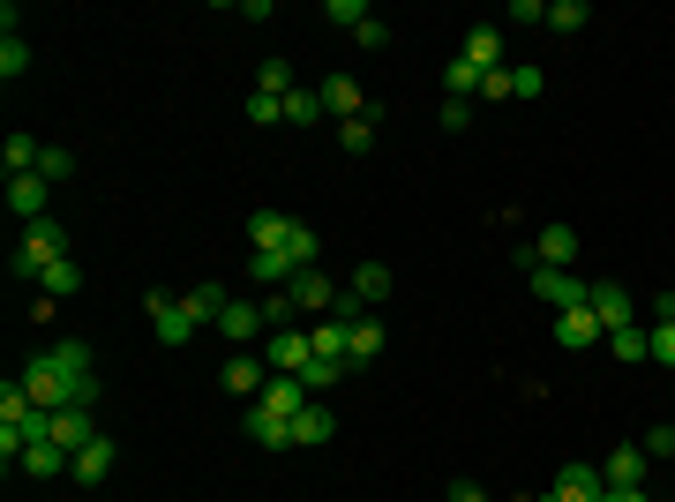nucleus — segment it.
Masks as SVG:
<instances>
[{"label": "nucleus", "instance_id": "72a5a7b5", "mask_svg": "<svg viewBox=\"0 0 675 502\" xmlns=\"http://www.w3.org/2000/svg\"><path fill=\"white\" fill-rule=\"evenodd\" d=\"M586 23H593L586 0H549V31L555 38H571V31H586Z\"/></svg>", "mask_w": 675, "mask_h": 502}, {"label": "nucleus", "instance_id": "39448f33", "mask_svg": "<svg viewBox=\"0 0 675 502\" xmlns=\"http://www.w3.org/2000/svg\"><path fill=\"white\" fill-rule=\"evenodd\" d=\"M151 331H158V345H188L203 323L180 308V293H151Z\"/></svg>", "mask_w": 675, "mask_h": 502}, {"label": "nucleus", "instance_id": "412c9836", "mask_svg": "<svg viewBox=\"0 0 675 502\" xmlns=\"http://www.w3.org/2000/svg\"><path fill=\"white\" fill-rule=\"evenodd\" d=\"M248 443L255 450H294V420L263 413V405H248Z\"/></svg>", "mask_w": 675, "mask_h": 502}, {"label": "nucleus", "instance_id": "393cba45", "mask_svg": "<svg viewBox=\"0 0 675 502\" xmlns=\"http://www.w3.org/2000/svg\"><path fill=\"white\" fill-rule=\"evenodd\" d=\"M345 286L361 293V308H383V300H390V263H361Z\"/></svg>", "mask_w": 675, "mask_h": 502}, {"label": "nucleus", "instance_id": "9d476101", "mask_svg": "<svg viewBox=\"0 0 675 502\" xmlns=\"http://www.w3.org/2000/svg\"><path fill=\"white\" fill-rule=\"evenodd\" d=\"M323 113H331V121H361V113H376V105H368V90L353 83V76H323Z\"/></svg>", "mask_w": 675, "mask_h": 502}, {"label": "nucleus", "instance_id": "58836bf2", "mask_svg": "<svg viewBox=\"0 0 675 502\" xmlns=\"http://www.w3.org/2000/svg\"><path fill=\"white\" fill-rule=\"evenodd\" d=\"M294 315H300V308H294V293H286V286L263 300V323H270V331H294Z\"/></svg>", "mask_w": 675, "mask_h": 502}, {"label": "nucleus", "instance_id": "c85d7f7f", "mask_svg": "<svg viewBox=\"0 0 675 502\" xmlns=\"http://www.w3.org/2000/svg\"><path fill=\"white\" fill-rule=\"evenodd\" d=\"M338 150H345V158H368V150H376V113H361V121H338Z\"/></svg>", "mask_w": 675, "mask_h": 502}, {"label": "nucleus", "instance_id": "7c9ffc66", "mask_svg": "<svg viewBox=\"0 0 675 502\" xmlns=\"http://www.w3.org/2000/svg\"><path fill=\"white\" fill-rule=\"evenodd\" d=\"M480 83H488V76H480V68H473V60H443V90H451V98H480Z\"/></svg>", "mask_w": 675, "mask_h": 502}, {"label": "nucleus", "instance_id": "6e6552de", "mask_svg": "<svg viewBox=\"0 0 675 502\" xmlns=\"http://www.w3.org/2000/svg\"><path fill=\"white\" fill-rule=\"evenodd\" d=\"M645 472H653V458H645L638 443H616V458L600 465V480H608L616 495H638V488H645Z\"/></svg>", "mask_w": 675, "mask_h": 502}, {"label": "nucleus", "instance_id": "2eb2a0df", "mask_svg": "<svg viewBox=\"0 0 675 502\" xmlns=\"http://www.w3.org/2000/svg\"><path fill=\"white\" fill-rule=\"evenodd\" d=\"M586 308L600 315V331H623V323H638V300L623 293V286H593V293H586Z\"/></svg>", "mask_w": 675, "mask_h": 502}, {"label": "nucleus", "instance_id": "f704fd0d", "mask_svg": "<svg viewBox=\"0 0 675 502\" xmlns=\"http://www.w3.org/2000/svg\"><path fill=\"white\" fill-rule=\"evenodd\" d=\"M255 90H263V98H294V60H263V68H255Z\"/></svg>", "mask_w": 675, "mask_h": 502}, {"label": "nucleus", "instance_id": "e433bc0d", "mask_svg": "<svg viewBox=\"0 0 675 502\" xmlns=\"http://www.w3.org/2000/svg\"><path fill=\"white\" fill-rule=\"evenodd\" d=\"M653 465H675V420H661V427H645V443H638Z\"/></svg>", "mask_w": 675, "mask_h": 502}, {"label": "nucleus", "instance_id": "f257e3e1", "mask_svg": "<svg viewBox=\"0 0 675 502\" xmlns=\"http://www.w3.org/2000/svg\"><path fill=\"white\" fill-rule=\"evenodd\" d=\"M23 390L38 398L45 413H60V405H98V376H90V345H84V337H60V345H45L38 360L23 368Z\"/></svg>", "mask_w": 675, "mask_h": 502}, {"label": "nucleus", "instance_id": "a19ab883", "mask_svg": "<svg viewBox=\"0 0 675 502\" xmlns=\"http://www.w3.org/2000/svg\"><path fill=\"white\" fill-rule=\"evenodd\" d=\"M645 345H653L661 368H675V323H645Z\"/></svg>", "mask_w": 675, "mask_h": 502}, {"label": "nucleus", "instance_id": "f03ea898", "mask_svg": "<svg viewBox=\"0 0 675 502\" xmlns=\"http://www.w3.org/2000/svg\"><path fill=\"white\" fill-rule=\"evenodd\" d=\"M53 263H68V225H60V217H38V225H23V248H15V278H45Z\"/></svg>", "mask_w": 675, "mask_h": 502}, {"label": "nucleus", "instance_id": "bb28decb", "mask_svg": "<svg viewBox=\"0 0 675 502\" xmlns=\"http://www.w3.org/2000/svg\"><path fill=\"white\" fill-rule=\"evenodd\" d=\"M345 331H353V323H338V315H316V331H308L316 360H345Z\"/></svg>", "mask_w": 675, "mask_h": 502}, {"label": "nucleus", "instance_id": "9b49d317", "mask_svg": "<svg viewBox=\"0 0 675 502\" xmlns=\"http://www.w3.org/2000/svg\"><path fill=\"white\" fill-rule=\"evenodd\" d=\"M113 458H121V443H113V435L84 443V450H76V488H106V480H113Z\"/></svg>", "mask_w": 675, "mask_h": 502}, {"label": "nucleus", "instance_id": "ea45409f", "mask_svg": "<svg viewBox=\"0 0 675 502\" xmlns=\"http://www.w3.org/2000/svg\"><path fill=\"white\" fill-rule=\"evenodd\" d=\"M38 172H45V180H53V188H60V180H68V172H76V150H60V143H45V158H38Z\"/></svg>", "mask_w": 675, "mask_h": 502}, {"label": "nucleus", "instance_id": "09e8293b", "mask_svg": "<svg viewBox=\"0 0 675 502\" xmlns=\"http://www.w3.org/2000/svg\"><path fill=\"white\" fill-rule=\"evenodd\" d=\"M653 323H675V293H661V300H653Z\"/></svg>", "mask_w": 675, "mask_h": 502}, {"label": "nucleus", "instance_id": "3c124183", "mask_svg": "<svg viewBox=\"0 0 675 502\" xmlns=\"http://www.w3.org/2000/svg\"><path fill=\"white\" fill-rule=\"evenodd\" d=\"M533 502H549V495H533Z\"/></svg>", "mask_w": 675, "mask_h": 502}, {"label": "nucleus", "instance_id": "c756f323", "mask_svg": "<svg viewBox=\"0 0 675 502\" xmlns=\"http://www.w3.org/2000/svg\"><path fill=\"white\" fill-rule=\"evenodd\" d=\"M278 255L294 263V278H300V270H316V233H308V225L294 217V225H286V241H278Z\"/></svg>", "mask_w": 675, "mask_h": 502}, {"label": "nucleus", "instance_id": "0eeeda50", "mask_svg": "<svg viewBox=\"0 0 675 502\" xmlns=\"http://www.w3.org/2000/svg\"><path fill=\"white\" fill-rule=\"evenodd\" d=\"M533 293H541L555 315H563V308H586L593 286H586V278H571V270H549V263H533Z\"/></svg>", "mask_w": 675, "mask_h": 502}, {"label": "nucleus", "instance_id": "7ed1b4c3", "mask_svg": "<svg viewBox=\"0 0 675 502\" xmlns=\"http://www.w3.org/2000/svg\"><path fill=\"white\" fill-rule=\"evenodd\" d=\"M308 360H316V345H308V331H270L263 337V368H270V376H300V368H308Z\"/></svg>", "mask_w": 675, "mask_h": 502}, {"label": "nucleus", "instance_id": "a878e982", "mask_svg": "<svg viewBox=\"0 0 675 502\" xmlns=\"http://www.w3.org/2000/svg\"><path fill=\"white\" fill-rule=\"evenodd\" d=\"M323 121H331V113H323V90L300 83L294 98H286V127H323Z\"/></svg>", "mask_w": 675, "mask_h": 502}, {"label": "nucleus", "instance_id": "49530a36", "mask_svg": "<svg viewBox=\"0 0 675 502\" xmlns=\"http://www.w3.org/2000/svg\"><path fill=\"white\" fill-rule=\"evenodd\" d=\"M443 127H473V98H451V105H443Z\"/></svg>", "mask_w": 675, "mask_h": 502}, {"label": "nucleus", "instance_id": "b1692460", "mask_svg": "<svg viewBox=\"0 0 675 502\" xmlns=\"http://www.w3.org/2000/svg\"><path fill=\"white\" fill-rule=\"evenodd\" d=\"M38 158H45V143H38V135H8V143H0V166H8V180L38 172Z\"/></svg>", "mask_w": 675, "mask_h": 502}, {"label": "nucleus", "instance_id": "37998d69", "mask_svg": "<svg viewBox=\"0 0 675 502\" xmlns=\"http://www.w3.org/2000/svg\"><path fill=\"white\" fill-rule=\"evenodd\" d=\"M248 121L255 127H278V121H286V98H263V90H255V98H248Z\"/></svg>", "mask_w": 675, "mask_h": 502}, {"label": "nucleus", "instance_id": "8fccbe9b", "mask_svg": "<svg viewBox=\"0 0 675 502\" xmlns=\"http://www.w3.org/2000/svg\"><path fill=\"white\" fill-rule=\"evenodd\" d=\"M600 502H661V495H645V488H638V495H616V488H608Z\"/></svg>", "mask_w": 675, "mask_h": 502}, {"label": "nucleus", "instance_id": "de8ad7c7", "mask_svg": "<svg viewBox=\"0 0 675 502\" xmlns=\"http://www.w3.org/2000/svg\"><path fill=\"white\" fill-rule=\"evenodd\" d=\"M451 502H488V488H480V480H458V488H451Z\"/></svg>", "mask_w": 675, "mask_h": 502}, {"label": "nucleus", "instance_id": "dca6fc26", "mask_svg": "<svg viewBox=\"0 0 675 502\" xmlns=\"http://www.w3.org/2000/svg\"><path fill=\"white\" fill-rule=\"evenodd\" d=\"M533 263L571 270V263H578V233H571V225H541V233H533Z\"/></svg>", "mask_w": 675, "mask_h": 502}, {"label": "nucleus", "instance_id": "c03bdc74", "mask_svg": "<svg viewBox=\"0 0 675 502\" xmlns=\"http://www.w3.org/2000/svg\"><path fill=\"white\" fill-rule=\"evenodd\" d=\"M353 45H368V53H383V45H390V23H383V15H368V23L353 31Z\"/></svg>", "mask_w": 675, "mask_h": 502}, {"label": "nucleus", "instance_id": "f8f14e48", "mask_svg": "<svg viewBox=\"0 0 675 502\" xmlns=\"http://www.w3.org/2000/svg\"><path fill=\"white\" fill-rule=\"evenodd\" d=\"M600 495H608L600 465H563V472H555V495H549V502H600Z\"/></svg>", "mask_w": 675, "mask_h": 502}, {"label": "nucleus", "instance_id": "473e14b6", "mask_svg": "<svg viewBox=\"0 0 675 502\" xmlns=\"http://www.w3.org/2000/svg\"><path fill=\"white\" fill-rule=\"evenodd\" d=\"M286 225H294L286 210H255V217H248V248H278V241H286Z\"/></svg>", "mask_w": 675, "mask_h": 502}, {"label": "nucleus", "instance_id": "f3484780", "mask_svg": "<svg viewBox=\"0 0 675 502\" xmlns=\"http://www.w3.org/2000/svg\"><path fill=\"white\" fill-rule=\"evenodd\" d=\"M286 293H294V308H300V315H331V308H338V286L323 278V270H300V278L286 286Z\"/></svg>", "mask_w": 675, "mask_h": 502}, {"label": "nucleus", "instance_id": "2f4dec72", "mask_svg": "<svg viewBox=\"0 0 675 502\" xmlns=\"http://www.w3.org/2000/svg\"><path fill=\"white\" fill-rule=\"evenodd\" d=\"M608 345H616V360H623V368L653 360V345H645V323H623V331H608Z\"/></svg>", "mask_w": 675, "mask_h": 502}, {"label": "nucleus", "instance_id": "c9c22d12", "mask_svg": "<svg viewBox=\"0 0 675 502\" xmlns=\"http://www.w3.org/2000/svg\"><path fill=\"white\" fill-rule=\"evenodd\" d=\"M31 68V45H23V31H0V83H15Z\"/></svg>", "mask_w": 675, "mask_h": 502}, {"label": "nucleus", "instance_id": "ddd939ff", "mask_svg": "<svg viewBox=\"0 0 675 502\" xmlns=\"http://www.w3.org/2000/svg\"><path fill=\"white\" fill-rule=\"evenodd\" d=\"M218 382H225L233 398H248V405H255V398L270 390V368H263L255 353H233V360H225V376H218Z\"/></svg>", "mask_w": 675, "mask_h": 502}, {"label": "nucleus", "instance_id": "a211bd4d", "mask_svg": "<svg viewBox=\"0 0 675 502\" xmlns=\"http://www.w3.org/2000/svg\"><path fill=\"white\" fill-rule=\"evenodd\" d=\"M331 435H338V420H331V405H323V398L294 413V450H316V443H331Z\"/></svg>", "mask_w": 675, "mask_h": 502}, {"label": "nucleus", "instance_id": "1a4fd4ad", "mask_svg": "<svg viewBox=\"0 0 675 502\" xmlns=\"http://www.w3.org/2000/svg\"><path fill=\"white\" fill-rule=\"evenodd\" d=\"M600 315H593V308H563V315H555V345H563V353H593V345H600Z\"/></svg>", "mask_w": 675, "mask_h": 502}, {"label": "nucleus", "instance_id": "4c0bfd02", "mask_svg": "<svg viewBox=\"0 0 675 502\" xmlns=\"http://www.w3.org/2000/svg\"><path fill=\"white\" fill-rule=\"evenodd\" d=\"M541 90H549V68H533V60L510 68V98H541Z\"/></svg>", "mask_w": 675, "mask_h": 502}, {"label": "nucleus", "instance_id": "4468645a", "mask_svg": "<svg viewBox=\"0 0 675 502\" xmlns=\"http://www.w3.org/2000/svg\"><path fill=\"white\" fill-rule=\"evenodd\" d=\"M53 443H60L68 458H76L84 443H98V420H90V405H60V413H53Z\"/></svg>", "mask_w": 675, "mask_h": 502}, {"label": "nucleus", "instance_id": "5701e85b", "mask_svg": "<svg viewBox=\"0 0 675 502\" xmlns=\"http://www.w3.org/2000/svg\"><path fill=\"white\" fill-rule=\"evenodd\" d=\"M76 293H84V263H76V255H68V263H53V270L38 278V300H53V308H60V300H76Z\"/></svg>", "mask_w": 675, "mask_h": 502}, {"label": "nucleus", "instance_id": "20e7f679", "mask_svg": "<svg viewBox=\"0 0 675 502\" xmlns=\"http://www.w3.org/2000/svg\"><path fill=\"white\" fill-rule=\"evenodd\" d=\"M211 331L225 337V345H233V353H248V345H255V331L270 337V323H263V300H225V315H218Z\"/></svg>", "mask_w": 675, "mask_h": 502}, {"label": "nucleus", "instance_id": "79ce46f5", "mask_svg": "<svg viewBox=\"0 0 675 502\" xmlns=\"http://www.w3.org/2000/svg\"><path fill=\"white\" fill-rule=\"evenodd\" d=\"M323 15H331V23H345V31H361V23H368V15H376V8H368V0H331V8H323Z\"/></svg>", "mask_w": 675, "mask_h": 502}, {"label": "nucleus", "instance_id": "a18cd8bd", "mask_svg": "<svg viewBox=\"0 0 675 502\" xmlns=\"http://www.w3.org/2000/svg\"><path fill=\"white\" fill-rule=\"evenodd\" d=\"M510 23H541L549 31V0H510Z\"/></svg>", "mask_w": 675, "mask_h": 502}, {"label": "nucleus", "instance_id": "423d86ee", "mask_svg": "<svg viewBox=\"0 0 675 502\" xmlns=\"http://www.w3.org/2000/svg\"><path fill=\"white\" fill-rule=\"evenodd\" d=\"M8 210H15L23 225L53 217V180H45V172H23V180H8Z\"/></svg>", "mask_w": 675, "mask_h": 502}, {"label": "nucleus", "instance_id": "cd10ccee", "mask_svg": "<svg viewBox=\"0 0 675 502\" xmlns=\"http://www.w3.org/2000/svg\"><path fill=\"white\" fill-rule=\"evenodd\" d=\"M225 286H188V293H180V308H188V315H196V323H218V315H225Z\"/></svg>", "mask_w": 675, "mask_h": 502}, {"label": "nucleus", "instance_id": "4be33fe9", "mask_svg": "<svg viewBox=\"0 0 675 502\" xmlns=\"http://www.w3.org/2000/svg\"><path fill=\"white\" fill-rule=\"evenodd\" d=\"M60 472H76V458L60 443H31L23 450V480H60Z\"/></svg>", "mask_w": 675, "mask_h": 502}, {"label": "nucleus", "instance_id": "aec40b11", "mask_svg": "<svg viewBox=\"0 0 675 502\" xmlns=\"http://www.w3.org/2000/svg\"><path fill=\"white\" fill-rule=\"evenodd\" d=\"M383 345H390V337H383V323H376V315H361V323L345 331V368H368Z\"/></svg>", "mask_w": 675, "mask_h": 502}, {"label": "nucleus", "instance_id": "6ab92c4d", "mask_svg": "<svg viewBox=\"0 0 675 502\" xmlns=\"http://www.w3.org/2000/svg\"><path fill=\"white\" fill-rule=\"evenodd\" d=\"M465 60H473L480 76H504V31H496V23H480V31H465Z\"/></svg>", "mask_w": 675, "mask_h": 502}]
</instances>
